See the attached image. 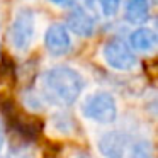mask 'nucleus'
Returning a JSON list of instances; mask_svg holds the SVG:
<instances>
[{"mask_svg":"<svg viewBox=\"0 0 158 158\" xmlns=\"http://www.w3.org/2000/svg\"><path fill=\"white\" fill-rule=\"evenodd\" d=\"M102 58L116 72H129L138 65V58L129 44L121 39H110L102 48Z\"/></svg>","mask_w":158,"mask_h":158,"instance_id":"nucleus-4","label":"nucleus"},{"mask_svg":"<svg viewBox=\"0 0 158 158\" xmlns=\"http://www.w3.org/2000/svg\"><path fill=\"white\" fill-rule=\"evenodd\" d=\"M41 87L48 102L60 107H68L80 97L85 87V80L75 68L58 65L44 72Z\"/></svg>","mask_w":158,"mask_h":158,"instance_id":"nucleus-1","label":"nucleus"},{"mask_svg":"<svg viewBox=\"0 0 158 158\" xmlns=\"http://www.w3.org/2000/svg\"><path fill=\"white\" fill-rule=\"evenodd\" d=\"M97 2H99V7L106 17H114L123 5V0H97Z\"/></svg>","mask_w":158,"mask_h":158,"instance_id":"nucleus-11","label":"nucleus"},{"mask_svg":"<svg viewBox=\"0 0 158 158\" xmlns=\"http://www.w3.org/2000/svg\"><path fill=\"white\" fill-rule=\"evenodd\" d=\"M124 19L129 24L143 26L150 19V0H126Z\"/></svg>","mask_w":158,"mask_h":158,"instance_id":"nucleus-9","label":"nucleus"},{"mask_svg":"<svg viewBox=\"0 0 158 158\" xmlns=\"http://www.w3.org/2000/svg\"><path fill=\"white\" fill-rule=\"evenodd\" d=\"M129 143V136L124 131L110 129L99 138L97 146L104 158H124Z\"/></svg>","mask_w":158,"mask_h":158,"instance_id":"nucleus-6","label":"nucleus"},{"mask_svg":"<svg viewBox=\"0 0 158 158\" xmlns=\"http://www.w3.org/2000/svg\"><path fill=\"white\" fill-rule=\"evenodd\" d=\"M0 158H5V156H0Z\"/></svg>","mask_w":158,"mask_h":158,"instance_id":"nucleus-15","label":"nucleus"},{"mask_svg":"<svg viewBox=\"0 0 158 158\" xmlns=\"http://www.w3.org/2000/svg\"><path fill=\"white\" fill-rule=\"evenodd\" d=\"M65 27L80 38H90L95 32V17L85 9L77 7L68 14Z\"/></svg>","mask_w":158,"mask_h":158,"instance_id":"nucleus-7","label":"nucleus"},{"mask_svg":"<svg viewBox=\"0 0 158 158\" xmlns=\"http://www.w3.org/2000/svg\"><path fill=\"white\" fill-rule=\"evenodd\" d=\"M4 143H5V138H4V131H2V126H0V150L4 148Z\"/></svg>","mask_w":158,"mask_h":158,"instance_id":"nucleus-13","label":"nucleus"},{"mask_svg":"<svg viewBox=\"0 0 158 158\" xmlns=\"http://www.w3.org/2000/svg\"><path fill=\"white\" fill-rule=\"evenodd\" d=\"M77 158H89V156H77Z\"/></svg>","mask_w":158,"mask_h":158,"instance_id":"nucleus-14","label":"nucleus"},{"mask_svg":"<svg viewBox=\"0 0 158 158\" xmlns=\"http://www.w3.org/2000/svg\"><path fill=\"white\" fill-rule=\"evenodd\" d=\"M127 158H153V146L148 139H136L129 143L126 151Z\"/></svg>","mask_w":158,"mask_h":158,"instance_id":"nucleus-10","label":"nucleus"},{"mask_svg":"<svg viewBox=\"0 0 158 158\" xmlns=\"http://www.w3.org/2000/svg\"><path fill=\"white\" fill-rule=\"evenodd\" d=\"M44 48L51 56H65L72 49L70 31L61 22H53L44 32Z\"/></svg>","mask_w":158,"mask_h":158,"instance_id":"nucleus-5","label":"nucleus"},{"mask_svg":"<svg viewBox=\"0 0 158 158\" xmlns=\"http://www.w3.org/2000/svg\"><path fill=\"white\" fill-rule=\"evenodd\" d=\"M53 5H58V7H70V5H73V2L75 0H49Z\"/></svg>","mask_w":158,"mask_h":158,"instance_id":"nucleus-12","label":"nucleus"},{"mask_svg":"<svg viewBox=\"0 0 158 158\" xmlns=\"http://www.w3.org/2000/svg\"><path fill=\"white\" fill-rule=\"evenodd\" d=\"M158 46V36L150 27H138L129 34V48L138 53H153Z\"/></svg>","mask_w":158,"mask_h":158,"instance_id":"nucleus-8","label":"nucleus"},{"mask_svg":"<svg viewBox=\"0 0 158 158\" xmlns=\"http://www.w3.org/2000/svg\"><path fill=\"white\" fill-rule=\"evenodd\" d=\"M82 114L90 121H95L99 124H112L117 119V104L112 94L106 90L87 95L82 104Z\"/></svg>","mask_w":158,"mask_h":158,"instance_id":"nucleus-2","label":"nucleus"},{"mask_svg":"<svg viewBox=\"0 0 158 158\" xmlns=\"http://www.w3.org/2000/svg\"><path fill=\"white\" fill-rule=\"evenodd\" d=\"M34 32H36L34 12L27 7L19 9L10 27H9V41H10L12 48L19 53L27 51L29 46L32 44Z\"/></svg>","mask_w":158,"mask_h":158,"instance_id":"nucleus-3","label":"nucleus"}]
</instances>
